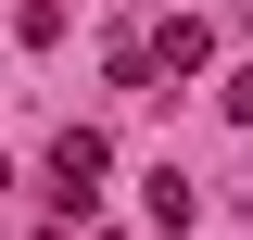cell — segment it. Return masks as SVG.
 <instances>
[{
  "mask_svg": "<svg viewBox=\"0 0 253 240\" xmlns=\"http://www.w3.org/2000/svg\"><path fill=\"white\" fill-rule=\"evenodd\" d=\"M228 114H241V126H253V63H241V76H228Z\"/></svg>",
  "mask_w": 253,
  "mask_h": 240,
  "instance_id": "3",
  "label": "cell"
},
{
  "mask_svg": "<svg viewBox=\"0 0 253 240\" xmlns=\"http://www.w3.org/2000/svg\"><path fill=\"white\" fill-rule=\"evenodd\" d=\"M203 63H215V26L203 13H165L152 26V76H203Z\"/></svg>",
  "mask_w": 253,
  "mask_h": 240,
  "instance_id": "2",
  "label": "cell"
},
{
  "mask_svg": "<svg viewBox=\"0 0 253 240\" xmlns=\"http://www.w3.org/2000/svg\"><path fill=\"white\" fill-rule=\"evenodd\" d=\"M152 13H165V0H152Z\"/></svg>",
  "mask_w": 253,
  "mask_h": 240,
  "instance_id": "4",
  "label": "cell"
},
{
  "mask_svg": "<svg viewBox=\"0 0 253 240\" xmlns=\"http://www.w3.org/2000/svg\"><path fill=\"white\" fill-rule=\"evenodd\" d=\"M101 177H114V139H101V126H63V139H51V202H63V215H89Z\"/></svg>",
  "mask_w": 253,
  "mask_h": 240,
  "instance_id": "1",
  "label": "cell"
}]
</instances>
